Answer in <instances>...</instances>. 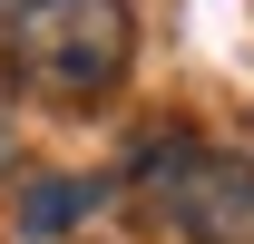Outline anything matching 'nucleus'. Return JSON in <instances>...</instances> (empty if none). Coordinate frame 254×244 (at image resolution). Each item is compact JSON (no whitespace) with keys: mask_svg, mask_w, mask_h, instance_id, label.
<instances>
[{"mask_svg":"<svg viewBox=\"0 0 254 244\" xmlns=\"http://www.w3.org/2000/svg\"><path fill=\"white\" fill-rule=\"evenodd\" d=\"M127 176L176 244H254V156L205 147L195 127H147L127 147Z\"/></svg>","mask_w":254,"mask_h":244,"instance_id":"f257e3e1","label":"nucleus"},{"mask_svg":"<svg viewBox=\"0 0 254 244\" xmlns=\"http://www.w3.org/2000/svg\"><path fill=\"white\" fill-rule=\"evenodd\" d=\"M127 49H137V10L127 0H30L10 20V59L39 98H98L118 88Z\"/></svg>","mask_w":254,"mask_h":244,"instance_id":"f03ea898","label":"nucleus"},{"mask_svg":"<svg viewBox=\"0 0 254 244\" xmlns=\"http://www.w3.org/2000/svg\"><path fill=\"white\" fill-rule=\"evenodd\" d=\"M88 205H98V176H30L20 205H10V235L20 244H59V235L88 225Z\"/></svg>","mask_w":254,"mask_h":244,"instance_id":"7ed1b4c3","label":"nucleus"}]
</instances>
